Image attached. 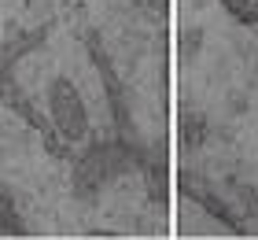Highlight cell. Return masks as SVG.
<instances>
[{"instance_id":"cell-1","label":"cell","mask_w":258,"mask_h":240,"mask_svg":"<svg viewBox=\"0 0 258 240\" xmlns=\"http://www.w3.org/2000/svg\"><path fill=\"white\" fill-rule=\"evenodd\" d=\"M232 8L240 11L243 19H251V22H258V0H229Z\"/></svg>"}]
</instances>
